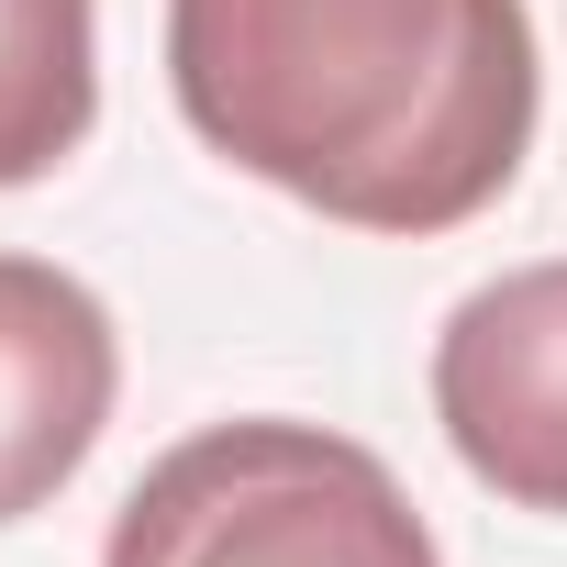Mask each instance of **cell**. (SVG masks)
Instances as JSON below:
<instances>
[{
	"mask_svg": "<svg viewBox=\"0 0 567 567\" xmlns=\"http://www.w3.org/2000/svg\"><path fill=\"white\" fill-rule=\"evenodd\" d=\"M167 90L346 234H456L523 178L545 56L523 0H167Z\"/></svg>",
	"mask_w": 567,
	"mask_h": 567,
	"instance_id": "cell-1",
	"label": "cell"
},
{
	"mask_svg": "<svg viewBox=\"0 0 567 567\" xmlns=\"http://www.w3.org/2000/svg\"><path fill=\"white\" fill-rule=\"evenodd\" d=\"M101 567H445L412 489L323 423L245 412L167 445L123 512Z\"/></svg>",
	"mask_w": 567,
	"mask_h": 567,
	"instance_id": "cell-2",
	"label": "cell"
},
{
	"mask_svg": "<svg viewBox=\"0 0 567 567\" xmlns=\"http://www.w3.org/2000/svg\"><path fill=\"white\" fill-rule=\"evenodd\" d=\"M434 423L478 489L567 523V256L512 267L445 312Z\"/></svg>",
	"mask_w": 567,
	"mask_h": 567,
	"instance_id": "cell-3",
	"label": "cell"
},
{
	"mask_svg": "<svg viewBox=\"0 0 567 567\" xmlns=\"http://www.w3.org/2000/svg\"><path fill=\"white\" fill-rule=\"evenodd\" d=\"M123 390V346L90 278L45 267V256H0V523L45 512Z\"/></svg>",
	"mask_w": 567,
	"mask_h": 567,
	"instance_id": "cell-4",
	"label": "cell"
},
{
	"mask_svg": "<svg viewBox=\"0 0 567 567\" xmlns=\"http://www.w3.org/2000/svg\"><path fill=\"white\" fill-rule=\"evenodd\" d=\"M101 123V0H0V189L56 178Z\"/></svg>",
	"mask_w": 567,
	"mask_h": 567,
	"instance_id": "cell-5",
	"label": "cell"
}]
</instances>
